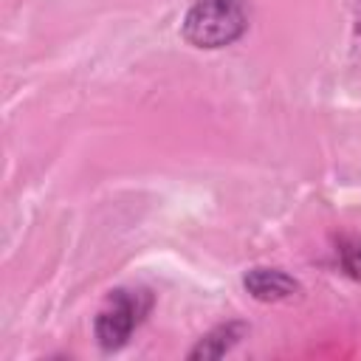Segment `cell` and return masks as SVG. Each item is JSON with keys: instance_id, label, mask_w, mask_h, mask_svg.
Returning a JSON list of instances; mask_svg holds the SVG:
<instances>
[{"instance_id": "1", "label": "cell", "mask_w": 361, "mask_h": 361, "mask_svg": "<svg viewBox=\"0 0 361 361\" xmlns=\"http://www.w3.org/2000/svg\"><path fill=\"white\" fill-rule=\"evenodd\" d=\"M248 28V14L240 0H195L180 23L183 39L195 48H226Z\"/></svg>"}, {"instance_id": "2", "label": "cell", "mask_w": 361, "mask_h": 361, "mask_svg": "<svg viewBox=\"0 0 361 361\" xmlns=\"http://www.w3.org/2000/svg\"><path fill=\"white\" fill-rule=\"evenodd\" d=\"M149 310H152V293L147 288L110 290V296L104 299V305L93 322V333H96L99 347L107 353L121 350L130 341L133 330L147 319Z\"/></svg>"}, {"instance_id": "3", "label": "cell", "mask_w": 361, "mask_h": 361, "mask_svg": "<svg viewBox=\"0 0 361 361\" xmlns=\"http://www.w3.org/2000/svg\"><path fill=\"white\" fill-rule=\"evenodd\" d=\"M243 285L259 302H279L299 293V282L279 268H251L243 276Z\"/></svg>"}, {"instance_id": "4", "label": "cell", "mask_w": 361, "mask_h": 361, "mask_svg": "<svg viewBox=\"0 0 361 361\" xmlns=\"http://www.w3.org/2000/svg\"><path fill=\"white\" fill-rule=\"evenodd\" d=\"M245 333V324L243 322H228V324H220L214 327L212 333H206L192 350H189V358L197 361V358H220L226 355Z\"/></svg>"}, {"instance_id": "5", "label": "cell", "mask_w": 361, "mask_h": 361, "mask_svg": "<svg viewBox=\"0 0 361 361\" xmlns=\"http://www.w3.org/2000/svg\"><path fill=\"white\" fill-rule=\"evenodd\" d=\"M338 262H341V268H344V274L350 276V279H358L361 282V240H341L338 243Z\"/></svg>"}]
</instances>
